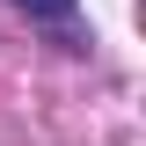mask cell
<instances>
[{
  "label": "cell",
  "instance_id": "obj_1",
  "mask_svg": "<svg viewBox=\"0 0 146 146\" xmlns=\"http://www.w3.org/2000/svg\"><path fill=\"white\" fill-rule=\"evenodd\" d=\"M15 7H22V15H36V22H66L80 0H15Z\"/></svg>",
  "mask_w": 146,
  "mask_h": 146
}]
</instances>
